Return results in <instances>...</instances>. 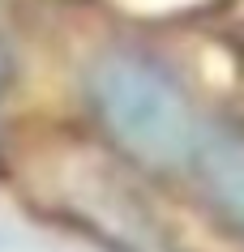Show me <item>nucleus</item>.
<instances>
[{"mask_svg": "<svg viewBox=\"0 0 244 252\" xmlns=\"http://www.w3.org/2000/svg\"><path fill=\"white\" fill-rule=\"evenodd\" d=\"M86 98L120 154L150 171L189 167L202 141V120L189 94L163 64L137 52H103L86 68Z\"/></svg>", "mask_w": 244, "mask_h": 252, "instance_id": "1", "label": "nucleus"}, {"mask_svg": "<svg viewBox=\"0 0 244 252\" xmlns=\"http://www.w3.org/2000/svg\"><path fill=\"white\" fill-rule=\"evenodd\" d=\"M197 180L206 197L223 214V222L244 235V133L240 128H202L197 154H193Z\"/></svg>", "mask_w": 244, "mask_h": 252, "instance_id": "2", "label": "nucleus"}, {"mask_svg": "<svg viewBox=\"0 0 244 252\" xmlns=\"http://www.w3.org/2000/svg\"><path fill=\"white\" fill-rule=\"evenodd\" d=\"M13 73H17V64H13V52L0 43V94L9 90V81H13Z\"/></svg>", "mask_w": 244, "mask_h": 252, "instance_id": "3", "label": "nucleus"}]
</instances>
